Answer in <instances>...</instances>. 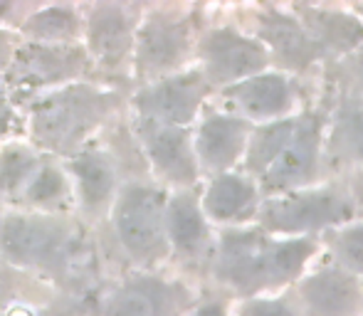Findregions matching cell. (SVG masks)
<instances>
[{
	"instance_id": "6da1fadb",
	"label": "cell",
	"mask_w": 363,
	"mask_h": 316,
	"mask_svg": "<svg viewBox=\"0 0 363 316\" xmlns=\"http://www.w3.org/2000/svg\"><path fill=\"white\" fill-rule=\"evenodd\" d=\"M321 131L311 114L287 116L255 131L247 146V168L259 178L264 191H304L319 171Z\"/></svg>"
},
{
	"instance_id": "cb8c5ba5",
	"label": "cell",
	"mask_w": 363,
	"mask_h": 316,
	"mask_svg": "<svg viewBox=\"0 0 363 316\" xmlns=\"http://www.w3.org/2000/svg\"><path fill=\"white\" fill-rule=\"evenodd\" d=\"M351 141H354V149L359 158L363 161V109L354 116V124H351Z\"/></svg>"
},
{
	"instance_id": "484cf974",
	"label": "cell",
	"mask_w": 363,
	"mask_h": 316,
	"mask_svg": "<svg viewBox=\"0 0 363 316\" xmlns=\"http://www.w3.org/2000/svg\"><path fill=\"white\" fill-rule=\"evenodd\" d=\"M8 129V109H5V104L0 101V134Z\"/></svg>"
},
{
	"instance_id": "5bb4252c",
	"label": "cell",
	"mask_w": 363,
	"mask_h": 316,
	"mask_svg": "<svg viewBox=\"0 0 363 316\" xmlns=\"http://www.w3.org/2000/svg\"><path fill=\"white\" fill-rule=\"evenodd\" d=\"M262 38L269 52L291 69H301L316 57V43L291 18L262 20Z\"/></svg>"
},
{
	"instance_id": "ba28073f",
	"label": "cell",
	"mask_w": 363,
	"mask_h": 316,
	"mask_svg": "<svg viewBox=\"0 0 363 316\" xmlns=\"http://www.w3.org/2000/svg\"><path fill=\"white\" fill-rule=\"evenodd\" d=\"M206 91V74H181V77L163 79L156 86H151L144 94V99H141V106H144L148 119L183 129L188 121L196 119Z\"/></svg>"
},
{
	"instance_id": "ffe728a7",
	"label": "cell",
	"mask_w": 363,
	"mask_h": 316,
	"mask_svg": "<svg viewBox=\"0 0 363 316\" xmlns=\"http://www.w3.org/2000/svg\"><path fill=\"white\" fill-rule=\"evenodd\" d=\"M166 299L168 297L158 287H126L114 297L109 316H163Z\"/></svg>"
},
{
	"instance_id": "e0dca14e",
	"label": "cell",
	"mask_w": 363,
	"mask_h": 316,
	"mask_svg": "<svg viewBox=\"0 0 363 316\" xmlns=\"http://www.w3.org/2000/svg\"><path fill=\"white\" fill-rule=\"evenodd\" d=\"M72 52H62V50H43V47H30L15 62V72L18 81L25 84H45L62 77L69 67Z\"/></svg>"
},
{
	"instance_id": "9a60e30c",
	"label": "cell",
	"mask_w": 363,
	"mask_h": 316,
	"mask_svg": "<svg viewBox=\"0 0 363 316\" xmlns=\"http://www.w3.org/2000/svg\"><path fill=\"white\" fill-rule=\"evenodd\" d=\"M183 52H186V33L176 23H151L141 35L139 62L151 74L171 69Z\"/></svg>"
},
{
	"instance_id": "8fae6325",
	"label": "cell",
	"mask_w": 363,
	"mask_h": 316,
	"mask_svg": "<svg viewBox=\"0 0 363 316\" xmlns=\"http://www.w3.org/2000/svg\"><path fill=\"white\" fill-rule=\"evenodd\" d=\"M144 144L158 173L176 183H191L198 173L196 144L188 141V134L181 126L163 124V121L144 116Z\"/></svg>"
},
{
	"instance_id": "7402d4cb",
	"label": "cell",
	"mask_w": 363,
	"mask_h": 316,
	"mask_svg": "<svg viewBox=\"0 0 363 316\" xmlns=\"http://www.w3.org/2000/svg\"><path fill=\"white\" fill-rule=\"evenodd\" d=\"M238 316H301V312L282 297H252L240 307Z\"/></svg>"
},
{
	"instance_id": "44dd1931",
	"label": "cell",
	"mask_w": 363,
	"mask_h": 316,
	"mask_svg": "<svg viewBox=\"0 0 363 316\" xmlns=\"http://www.w3.org/2000/svg\"><path fill=\"white\" fill-rule=\"evenodd\" d=\"M331 252L341 269L356 274H363V225H349L341 232H336L331 239Z\"/></svg>"
},
{
	"instance_id": "9c48e42d",
	"label": "cell",
	"mask_w": 363,
	"mask_h": 316,
	"mask_svg": "<svg viewBox=\"0 0 363 316\" xmlns=\"http://www.w3.org/2000/svg\"><path fill=\"white\" fill-rule=\"evenodd\" d=\"M250 139H252L250 124L242 116H208L196 136L198 163L223 176L230 166L240 161V156L247 154Z\"/></svg>"
},
{
	"instance_id": "7a4b0ae2",
	"label": "cell",
	"mask_w": 363,
	"mask_h": 316,
	"mask_svg": "<svg viewBox=\"0 0 363 316\" xmlns=\"http://www.w3.org/2000/svg\"><path fill=\"white\" fill-rule=\"evenodd\" d=\"M314 249L309 237L274 239L259 230H235L220 242L218 274L240 292L257 294L299 277Z\"/></svg>"
},
{
	"instance_id": "277c9868",
	"label": "cell",
	"mask_w": 363,
	"mask_h": 316,
	"mask_svg": "<svg viewBox=\"0 0 363 316\" xmlns=\"http://www.w3.org/2000/svg\"><path fill=\"white\" fill-rule=\"evenodd\" d=\"M168 205L153 188L136 186L121 196L116 205V230L121 242L136 257H158L168 247Z\"/></svg>"
},
{
	"instance_id": "8992f818",
	"label": "cell",
	"mask_w": 363,
	"mask_h": 316,
	"mask_svg": "<svg viewBox=\"0 0 363 316\" xmlns=\"http://www.w3.org/2000/svg\"><path fill=\"white\" fill-rule=\"evenodd\" d=\"M206 79L225 86H235L240 81L257 77L269 62V52L264 45L238 35L235 30H216L206 38L201 47Z\"/></svg>"
},
{
	"instance_id": "603a6c76",
	"label": "cell",
	"mask_w": 363,
	"mask_h": 316,
	"mask_svg": "<svg viewBox=\"0 0 363 316\" xmlns=\"http://www.w3.org/2000/svg\"><path fill=\"white\" fill-rule=\"evenodd\" d=\"M62 178H60V173H55L52 168H45L43 173H40L38 178H35L33 188H30V196H33V201H52V198H57L60 193H62Z\"/></svg>"
},
{
	"instance_id": "4fadbf2b",
	"label": "cell",
	"mask_w": 363,
	"mask_h": 316,
	"mask_svg": "<svg viewBox=\"0 0 363 316\" xmlns=\"http://www.w3.org/2000/svg\"><path fill=\"white\" fill-rule=\"evenodd\" d=\"M62 230L57 222L45 218L18 215L3 225V247L13 259L20 262H40L57 252L62 244Z\"/></svg>"
},
{
	"instance_id": "30bf717a",
	"label": "cell",
	"mask_w": 363,
	"mask_h": 316,
	"mask_svg": "<svg viewBox=\"0 0 363 316\" xmlns=\"http://www.w3.org/2000/svg\"><path fill=\"white\" fill-rule=\"evenodd\" d=\"M230 104L245 116V121H262L272 124L291 109V84L284 74L277 72H262L257 77H250L235 86L225 89Z\"/></svg>"
},
{
	"instance_id": "83f0119b",
	"label": "cell",
	"mask_w": 363,
	"mask_h": 316,
	"mask_svg": "<svg viewBox=\"0 0 363 316\" xmlns=\"http://www.w3.org/2000/svg\"><path fill=\"white\" fill-rule=\"evenodd\" d=\"M361 287H363V282H361Z\"/></svg>"
},
{
	"instance_id": "52a82bcc",
	"label": "cell",
	"mask_w": 363,
	"mask_h": 316,
	"mask_svg": "<svg viewBox=\"0 0 363 316\" xmlns=\"http://www.w3.org/2000/svg\"><path fill=\"white\" fill-rule=\"evenodd\" d=\"M361 307V282L341 267H324L299 284L301 316H359Z\"/></svg>"
},
{
	"instance_id": "d6986e66",
	"label": "cell",
	"mask_w": 363,
	"mask_h": 316,
	"mask_svg": "<svg viewBox=\"0 0 363 316\" xmlns=\"http://www.w3.org/2000/svg\"><path fill=\"white\" fill-rule=\"evenodd\" d=\"M74 173L79 178L82 196L89 205H99L101 201H106L114 183V173L104 156L99 154H84L74 161Z\"/></svg>"
},
{
	"instance_id": "ac0fdd59",
	"label": "cell",
	"mask_w": 363,
	"mask_h": 316,
	"mask_svg": "<svg viewBox=\"0 0 363 316\" xmlns=\"http://www.w3.org/2000/svg\"><path fill=\"white\" fill-rule=\"evenodd\" d=\"M91 47L106 62H116L129 47V30L116 10H99L91 20Z\"/></svg>"
},
{
	"instance_id": "4316f807",
	"label": "cell",
	"mask_w": 363,
	"mask_h": 316,
	"mask_svg": "<svg viewBox=\"0 0 363 316\" xmlns=\"http://www.w3.org/2000/svg\"><path fill=\"white\" fill-rule=\"evenodd\" d=\"M8 316H33V312H30V309H25V307H15V309H10Z\"/></svg>"
},
{
	"instance_id": "d4e9b609",
	"label": "cell",
	"mask_w": 363,
	"mask_h": 316,
	"mask_svg": "<svg viewBox=\"0 0 363 316\" xmlns=\"http://www.w3.org/2000/svg\"><path fill=\"white\" fill-rule=\"evenodd\" d=\"M193 316H225V309L220 304H206V307H201Z\"/></svg>"
},
{
	"instance_id": "5b68a950",
	"label": "cell",
	"mask_w": 363,
	"mask_h": 316,
	"mask_svg": "<svg viewBox=\"0 0 363 316\" xmlns=\"http://www.w3.org/2000/svg\"><path fill=\"white\" fill-rule=\"evenodd\" d=\"M101 114V101L86 89H69L48 96L35 111V134L50 146L74 144L84 131L96 124Z\"/></svg>"
},
{
	"instance_id": "7c38bea8",
	"label": "cell",
	"mask_w": 363,
	"mask_h": 316,
	"mask_svg": "<svg viewBox=\"0 0 363 316\" xmlns=\"http://www.w3.org/2000/svg\"><path fill=\"white\" fill-rule=\"evenodd\" d=\"M259 193L257 186L247 176L240 173H223L216 176L203 198V210L218 222H242L259 215Z\"/></svg>"
},
{
	"instance_id": "3957f363",
	"label": "cell",
	"mask_w": 363,
	"mask_h": 316,
	"mask_svg": "<svg viewBox=\"0 0 363 316\" xmlns=\"http://www.w3.org/2000/svg\"><path fill=\"white\" fill-rule=\"evenodd\" d=\"M346 218H351L349 198L331 188L282 193L259 208V222L264 230L289 237H304L306 232L344 222Z\"/></svg>"
},
{
	"instance_id": "2e32d148",
	"label": "cell",
	"mask_w": 363,
	"mask_h": 316,
	"mask_svg": "<svg viewBox=\"0 0 363 316\" xmlns=\"http://www.w3.org/2000/svg\"><path fill=\"white\" fill-rule=\"evenodd\" d=\"M203 205L191 196L181 193L168 203V239L181 252H198L206 242V218H203Z\"/></svg>"
}]
</instances>
